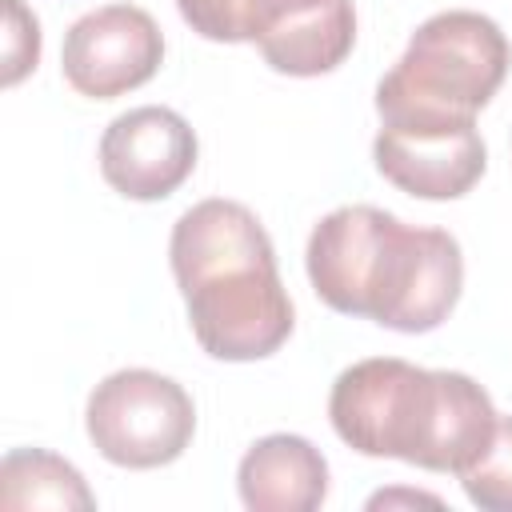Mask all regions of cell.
Returning a JSON list of instances; mask_svg holds the SVG:
<instances>
[{"label":"cell","instance_id":"obj_3","mask_svg":"<svg viewBox=\"0 0 512 512\" xmlns=\"http://www.w3.org/2000/svg\"><path fill=\"white\" fill-rule=\"evenodd\" d=\"M328 420L360 456H388L460 476L488 452L500 412L464 372H432L400 356H372L336 376Z\"/></svg>","mask_w":512,"mask_h":512},{"label":"cell","instance_id":"obj_10","mask_svg":"<svg viewBox=\"0 0 512 512\" xmlns=\"http://www.w3.org/2000/svg\"><path fill=\"white\" fill-rule=\"evenodd\" d=\"M356 44L352 0H324L300 16H288L256 40L264 64L284 76H324L348 60Z\"/></svg>","mask_w":512,"mask_h":512},{"label":"cell","instance_id":"obj_14","mask_svg":"<svg viewBox=\"0 0 512 512\" xmlns=\"http://www.w3.org/2000/svg\"><path fill=\"white\" fill-rule=\"evenodd\" d=\"M4 84H20L40 60V24L24 0H4Z\"/></svg>","mask_w":512,"mask_h":512},{"label":"cell","instance_id":"obj_7","mask_svg":"<svg viewBox=\"0 0 512 512\" xmlns=\"http://www.w3.org/2000/svg\"><path fill=\"white\" fill-rule=\"evenodd\" d=\"M164 64V32L136 4H104L64 32L60 72L88 100H116Z\"/></svg>","mask_w":512,"mask_h":512},{"label":"cell","instance_id":"obj_2","mask_svg":"<svg viewBox=\"0 0 512 512\" xmlns=\"http://www.w3.org/2000/svg\"><path fill=\"white\" fill-rule=\"evenodd\" d=\"M168 264L192 336L212 360H264L292 336L296 312L280 284L276 248L240 200L192 204L172 224Z\"/></svg>","mask_w":512,"mask_h":512},{"label":"cell","instance_id":"obj_9","mask_svg":"<svg viewBox=\"0 0 512 512\" xmlns=\"http://www.w3.org/2000/svg\"><path fill=\"white\" fill-rule=\"evenodd\" d=\"M236 488L252 512H312L328 496V460L312 440L272 432L240 456Z\"/></svg>","mask_w":512,"mask_h":512},{"label":"cell","instance_id":"obj_1","mask_svg":"<svg viewBox=\"0 0 512 512\" xmlns=\"http://www.w3.org/2000/svg\"><path fill=\"white\" fill-rule=\"evenodd\" d=\"M304 268L332 312L408 336L440 328L464 288V256L452 232L408 228L372 204L328 212L308 236Z\"/></svg>","mask_w":512,"mask_h":512},{"label":"cell","instance_id":"obj_12","mask_svg":"<svg viewBox=\"0 0 512 512\" xmlns=\"http://www.w3.org/2000/svg\"><path fill=\"white\" fill-rule=\"evenodd\" d=\"M324 0H176L184 24L216 44H256L264 32Z\"/></svg>","mask_w":512,"mask_h":512},{"label":"cell","instance_id":"obj_8","mask_svg":"<svg viewBox=\"0 0 512 512\" xmlns=\"http://www.w3.org/2000/svg\"><path fill=\"white\" fill-rule=\"evenodd\" d=\"M192 124L160 104L120 112L100 136V176L128 200H164L196 168Z\"/></svg>","mask_w":512,"mask_h":512},{"label":"cell","instance_id":"obj_5","mask_svg":"<svg viewBox=\"0 0 512 512\" xmlns=\"http://www.w3.org/2000/svg\"><path fill=\"white\" fill-rule=\"evenodd\" d=\"M84 428L96 452L120 468H160L184 456L196 432V408L184 384L152 368L104 376L88 404Z\"/></svg>","mask_w":512,"mask_h":512},{"label":"cell","instance_id":"obj_11","mask_svg":"<svg viewBox=\"0 0 512 512\" xmlns=\"http://www.w3.org/2000/svg\"><path fill=\"white\" fill-rule=\"evenodd\" d=\"M0 508H80L92 512L96 496L88 492L80 468L44 448H12L0 460Z\"/></svg>","mask_w":512,"mask_h":512},{"label":"cell","instance_id":"obj_4","mask_svg":"<svg viewBox=\"0 0 512 512\" xmlns=\"http://www.w3.org/2000/svg\"><path fill=\"white\" fill-rule=\"evenodd\" d=\"M508 64L512 44L492 16L472 8L436 12L412 32L404 56L376 84V112L380 120H476V112L500 92Z\"/></svg>","mask_w":512,"mask_h":512},{"label":"cell","instance_id":"obj_13","mask_svg":"<svg viewBox=\"0 0 512 512\" xmlns=\"http://www.w3.org/2000/svg\"><path fill=\"white\" fill-rule=\"evenodd\" d=\"M460 484L480 512H512V416L496 420L488 452L460 472Z\"/></svg>","mask_w":512,"mask_h":512},{"label":"cell","instance_id":"obj_6","mask_svg":"<svg viewBox=\"0 0 512 512\" xmlns=\"http://www.w3.org/2000/svg\"><path fill=\"white\" fill-rule=\"evenodd\" d=\"M376 172L420 200H460L488 168V148L476 120L396 116L380 120L372 140Z\"/></svg>","mask_w":512,"mask_h":512}]
</instances>
